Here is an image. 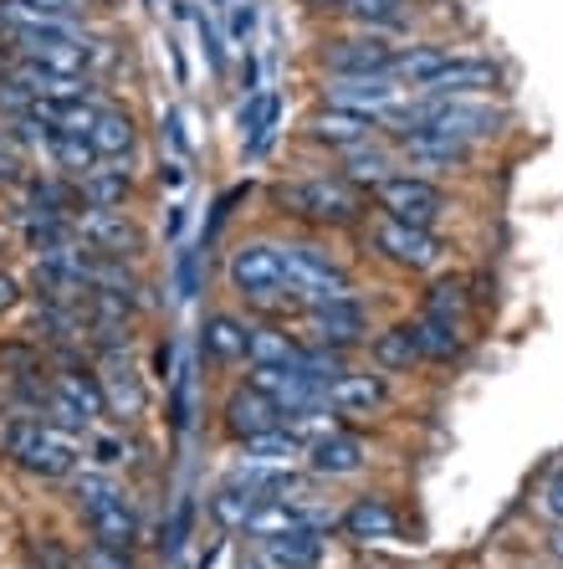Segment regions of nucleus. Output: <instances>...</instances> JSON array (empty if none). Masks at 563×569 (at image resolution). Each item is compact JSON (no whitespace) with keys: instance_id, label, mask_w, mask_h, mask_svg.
<instances>
[{"instance_id":"1","label":"nucleus","mask_w":563,"mask_h":569,"mask_svg":"<svg viewBox=\"0 0 563 569\" xmlns=\"http://www.w3.org/2000/svg\"><path fill=\"white\" fill-rule=\"evenodd\" d=\"M0 447H6V457H11L21 472L52 477L57 482V477H72L88 437L62 431V426L41 421V416H16V421H6V431H0Z\"/></svg>"},{"instance_id":"2","label":"nucleus","mask_w":563,"mask_h":569,"mask_svg":"<svg viewBox=\"0 0 563 569\" xmlns=\"http://www.w3.org/2000/svg\"><path fill=\"white\" fill-rule=\"evenodd\" d=\"M272 200L298 221L313 226H354L364 216V190L349 186L343 174H302L272 186Z\"/></svg>"},{"instance_id":"3","label":"nucleus","mask_w":563,"mask_h":569,"mask_svg":"<svg viewBox=\"0 0 563 569\" xmlns=\"http://www.w3.org/2000/svg\"><path fill=\"white\" fill-rule=\"evenodd\" d=\"M415 113H420L415 129L445 133L456 144H482V139H497L507 129V113L492 98H420Z\"/></svg>"},{"instance_id":"4","label":"nucleus","mask_w":563,"mask_h":569,"mask_svg":"<svg viewBox=\"0 0 563 569\" xmlns=\"http://www.w3.org/2000/svg\"><path fill=\"white\" fill-rule=\"evenodd\" d=\"M277 252H282V288H292L302 303H313V298H349L354 292L349 267L333 252L313 247V241H288Z\"/></svg>"},{"instance_id":"5","label":"nucleus","mask_w":563,"mask_h":569,"mask_svg":"<svg viewBox=\"0 0 563 569\" xmlns=\"http://www.w3.org/2000/svg\"><path fill=\"white\" fill-rule=\"evenodd\" d=\"M369 339V308L359 292L349 298H313L302 303V345L323 349H354Z\"/></svg>"},{"instance_id":"6","label":"nucleus","mask_w":563,"mask_h":569,"mask_svg":"<svg viewBox=\"0 0 563 569\" xmlns=\"http://www.w3.org/2000/svg\"><path fill=\"white\" fill-rule=\"evenodd\" d=\"M374 200H380V211L390 216V221H405V226H431L445 216V190L435 186V180H425V174H390L384 186H374Z\"/></svg>"},{"instance_id":"7","label":"nucleus","mask_w":563,"mask_h":569,"mask_svg":"<svg viewBox=\"0 0 563 569\" xmlns=\"http://www.w3.org/2000/svg\"><path fill=\"white\" fill-rule=\"evenodd\" d=\"M394 47L380 31H359V37H339L323 47V72L328 78H390Z\"/></svg>"},{"instance_id":"8","label":"nucleus","mask_w":563,"mask_h":569,"mask_svg":"<svg viewBox=\"0 0 563 569\" xmlns=\"http://www.w3.org/2000/svg\"><path fill=\"white\" fill-rule=\"evenodd\" d=\"M374 247L394 267H405V272H435L445 257V241L435 237L431 226H405V221H390V216L374 226Z\"/></svg>"},{"instance_id":"9","label":"nucleus","mask_w":563,"mask_h":569,"mask_svg":"<svg viewBox=\"0 0 563 569\" xmlns=\"http://www.w3.org/2000/svg\"><path fill=\"white\" fill-rule=\"evenodd\" d=\"M323 103L349 108V113H364V119L380 123L384 113L405 103V88L394 78H323Z\"/></svg>"},{"instance_id":"10","label":"nucleus","mask_w":563,"mask_h":569,"mask_svg":"<svg viewBox=\"0 0 563 569\" xmlns=\"http://www.w3.org/2000/svg\"><path fill=\"white\" fill-rule=\"evenodd\" d=\"M502 88V67L492 57H451L415 98H486Z\"/></svg>"},{"instance_id":"11","label":"nucleus","mask_w":563,"mask_h":569,"mask_svg":"<svg viewBox=\"0 0 563 569\" xmlns=\"http://www.w3.org/2000/svg\"><path fill=\"white\" fill-rule=\"evenodd\" d=\"M400 170H415V174H445V170H461L466 159H472V144H456V139H445V133H431V129H410L400 133Z\"/></svg>"},{"instance_id":"12","label":"nucleus","mask_w":563,"mask_h":569,"mask_svg":"<svg viewBox=\"0 0 563 569\" xmlns=\"http://www.w3.org/2000/svg\"><path fill=\"white\" fill-rule=\"evenodd\" d=\"M302 462H308V472H313L318 482H333V477L364 472L369 447H364V437H354V431H339V426H333V431H323V437L308 441Z\"/></svg>"},{"instance_id":"13","label":"nucleus","mask_w":563,"mask_h":569,"mask_svg":"<svg viewBox=\"0 0 563 569\" xmlns=\"http://www.w3.org/2000/svg\"><path fill=\"white\" fill-rule=\"evenodd\" d=\"M82 231V241L88 247H98V252L108 257H139L144 252V231L129 221L123 211H108V206H88V211L72 221Z\"/></svg>"},{"instance_id":"14","label":"nucleus","mask_w":563,"mask_h":569,"mask_svg":"<svg viewBox=\"0 0 563 569\" xmlns=\"http://www.w3.org/2000/svg\"><path fill=\"white\" fill-rule=\"evenodd\" d=\"M221 426H225V437L231 441H247V437H262V431L282 426V411H277L257 385H237L221 406Z\"/></svg>"},{"instance_id":"15","label":"nucleus","mask_w":563,"mask_h":569,"mask_svg":"<svg viewBox=\"0 0 563 569\" xmlns=\"http://www.w3.org/2000/svg\"><path fill=\"white\" fill-rule=\"evenodd\" d=\"M323 396L339 416H369V411H380V406H390V380H384L380 370L374 375L369 370H343L339 380L323 385Z\"/></svg>"},{"instance_id":"16","label":"nucleus","mask_w":563,"mask_h":569,"mask_svg":"<svg viewBox=\"0 0 563 569\" xmlns=\"http://www.w3.org/2000/svg\"><path fill=\"white\" fill-rule=\"evenodd\" d=\"M103 396H108V411H119L123 421H139V416L149 411V385H144V375L129 365V355H113L103 365Z\"/></svg>"},{"instance_id":"17","label":"nucleus","mask_w":563,"mask_h":569,"mask_svg":"<svg viewBox=\"0 0 563 569\" xmlns=\"http://www.w3.org/2000/svg\"><path fill=\"white\" fill-rule=\"evenodd\" d=\"M380 133V123L374 119H364V113H349V108H318L313 119H308V139L313 144H328V149H354V144H364V139H374Z\"/></svg>"},{"instance_id":"18","label":"nucleus","mask_w":563,"mask_h":569,"mask_svg":"<svg viewBox=\"0 0 563 569\" xmlns=\"http://www.w3.org/2000/svg\"><path fill=\"white\" fill-rule=\"evenodd\" d=\"M52 396L67 400L72 411L88 416V426L98 421V416H108V396H103V380L82 365V359H72V365H57L52 375Z\"/></svg>"},{"instance_id":"19","label":"nucleus","mask_w":563,"mask_h":569,"mask_svg":"<svg viewBox=\"0 0 563 569\" xmlns=\"http://www.w3.org/2000/svg\"><path fill=\"white\" fill-rule=\"evenodd\" d=\"M257 559L267 569H318L323 565V539H318L313 523L282 533V539H262L257 543Z\"/></svg>"},{"instance_id":"20","label":"nucleus","mask_w":563,"mask_h":569,"mask_svg":"<svg viewBox=\"0 0 563 569\" xmlns=\"http://www.w3.org/2000/svg\"><path fill=\"white\" fill-rule=\"evenodd\" d=\"M339 529L359 543H380V539H394V533H400V513H394L390 498L374 492V498H354V503L343 508Z\"/></svg>"},{"instance_id":"21","label":"nucleus","mask_w":563,"mask_h":569,"mask_svg":"<svg viewBox=\"0 0 563 569\" xmlns=\"http://www.w3.org/2000/svg\"><path fill=\"white\" fill-rule=\"evenodd\" d=\"M390 174H400V154L384 144L380 133L364 139V144H354V149H343V180H349V186L374 190V186H384Z\"/></svg>"},{"instance_id":"22","label":"nucleus","mask_w":563,"mask_h":569,"mask_svg":"<svg viewBox=\"0 0 563 569\" xmlns=\"http://www.w3.org/2000/svg\"><path fill=\"white\" fill-rule=\"evenodd\" d=\"M247 345H251V323L237 313H205L200 323V349L215 365H247Z\"/></svg>"},{"instance_id":"23","label":"nucleus","mask_w":563,"mask_h":569,"mask_svg":"<svg viewBox=\"0 0 563 569\" xmlns=\"http://www.w3.org/2000/svg\"><path fill=\"white\" fill-rule=\"evenodd\" d=\"M88 139H92V149H98V159H129L133 149H139V119L119 103H103Z\"/></svg>"},{"instance_id":"24","label":"nucleus","mask_w":563,"mask_h":569,"mask_svg":"<svg viewBox=\"0 0 563 569\" xmlns=\"http://www.w3.org/2000/svg\"><path fill=\"white\" fill-rule=\"evenodd\" d=\"M302 451H308V441H302L292 426H272V431H262V437L241 441V462H251V467H298Z\"/></svg>"},{"instance_id":"25","label":"nucleus","mask_w":563,"mask_h":569,"mask_svg":"<svg viewBox=\"0 0 563 569\" xmlns=\"http://www.w3.org/2000/svg\"><path fill=\"white\" fill-rule=\"evenodd\" d=\"M369 355H374V370H380V375H405V370H415V365H420L415 329H410V323H394V329L374 333Z\"/></svg>"},{"instance_id":"26","label":"nucleus","mask_w":563,"mask_h":569,"mask_svg":"<svg viewBox=\"0 0 563 569\" xmlns=\"http://www.w3.org/2000/svg\"><path fill=\"white\" fill-rule=\"evenodd\" d=\"M302 523H313V529H318V518L308 513V508H298V503H257L241 533L262 543V539H282V533L302 529Z\"/></svg>"},{"instance_id":"27","label":"nucleus","mask_w":563,"mask_h":569,"mask_svg":"<svg viewBox=\"0 0 563 569\" xmlns=\"http://www.w3.org/2000/svg\"><path fill=\"white\" fill-rule=\"evenodd\" d=\"M302 339L277 323H251V345H247V365H298Z\"/></svg>"},{"instance_id":"28","label":"nucleus","mask_w":563,"mask_h":569,"mask_svg":"<svg viewBox=\"0 0 563 569\" xmlns=\"http://www.w3.org/2000/svg\"><path fill=\"white\" fill-rule=\"evenodd\" d=\"M415 345H420V359H435V365H451V359L461 355V323H451V318H431L420 313L415 323Z\"/></svg>"},{"instance_id":"29","label":"nucleus","mask_w":563,"mask_h":569,"mask_svg":"<svg viewBox=\"0 0 563 569\" xmlns=\"http://www.w3.org/2000/svg\"><path fill=\"white\" fill-rule=\"evenodd\" d=\"M445 62H451V52H441V47H410V52H394L390 78L400 82L405 93H420V88H425Z\"/></svg>"},{"instance_id":"30","label":"nucleus","mask_w":563,"mask_h":569,"mask_svg":"<svg viewBox=\"0 0 563 569\" xmlns=\"http://www.w3.org/2000/svg\"><path fill=\"white\" fill-rule=\"evenodd\" d=\"M82 206H108V211H123V200H129L133 180L129 170H108V164H98L92 174H82Z\"/></svg>"},{"instance_id":"31","label":"nucleus","mask_w":563,"mask_h":569,"mask_svg":"<svg viewBox=\"0 0 563 569\" xmlns=\"http://www.w3.org/2000/svg\"><path fill=\"white\" fill-rule=\"evenodd\" d=\"M47 149H52L57 164H62L67 174H78V180L103 164V159H98V149H92L88 133H52V139H47Z\"/></svg>"},{"instance_id":"32","label":"nucleus","mask_w":563,"mask_h":569,"mask_svg":"<svg viewBox=\"0 0 563 569\" xmlns=\"http://www.w3.org/2000/svg\"><path fill=\"white\" fill-rule=\"evenodd\" d=\"M405 11H410V0H349V6H343V16H349V21H359V27L364 31H390V27H400V21H405Z\"/></svg>"},{"instance_id":"33","label":"nucleus","mask_w":563,"mask_h":569,"mask_svg":"<svg viewBox=\"0 0 563 569\" xmlns=\"http://www.w3.org/2000/svg\"><path fill=\"white\" fill-rule=\"evenodd\" d=\"M210 518H215V523H221L225 533H241L247 529V518H251V508H257V498H251V492H241V488H215L210 492Z\"/></svg>"},{"instance_id":"34","label":"nucleus","mask_w":563,"mask_h":569,"mask_svg":"<svg viewBox=\"0 0 563 569\" xmlns=\"http://www.w3.org/2000/svg\"><path fill=\"white\" fill-rule=\"evenodd\" d=\"M420 313L451 318V323H461V313H466V288H461V282H431V292H425Z\"/></svg>"},{"instance_id":"35","label":"nucleus","mask_w":563,"mask_h":569,"mask_svg":"<svg viewBox=\"0 0 563 569\" xmlns=\"http://www.w3.org/2000/svg\"><path fill=\"white\" fill-rule=\"evenodd\" d=\"M0 375H41V349L31 339H11V345H0Z\"/></svg>"},{"instance_id":"36","label":"nucleus","mask_w":563,"mask_h":569,"mask_svg":"<svg viewBox=\"0 0 563 569\" xmlns=\"http://www.w3.org/2000/svg\"><path fill=\"white\" fill-rule=\"evenodd\" d=\"M31 569H82V559L72 549H62L57 539L31 543Z\"/></svg>"},{"instance_id":"37","label":"nucleus","mask_w":563,"mask_h":569,"mask_svg":"<svg viewBox=\"0 0 563 569\" xmlns=\"http://www.w3.org/2000/svg\"><path fill=\"white\" fill-rule=\"evenodd\" d=\"M82 569H139L129 549H108V543H88L82 549Z\"/></svg>"},{"instance_id":"38","label":"nucleus","mask_w":563,"mask_h":569,"mask_svg":"<svg viewBox=\"0 0 563 569\" xmlns=\"http://www.w3.org/2000/svg\"><path fill=\"white\" fill-rule=\"evenodd\" d=\"M31 6H37V11L47 16V21H72L82 0H31Z\"/></svg>"},{"instance_id":"39","label":"nucleus","mask_w":563,"mask_h":569,"mask_svg":"<svg viewBox=\"0 0 563 569\" xmlns=\"http://www.w3.org/2000/svg\"><path fill=\"white\" fill-rule=\"evenodd\" d=\"M88 451H92V462H98V467H113L123 457V441L119 437H98Z\"/></svg>"},{"instance_id":"40","label":"nucleus","mask_w":563,"mask_h":569,"mask_svg":"<svg viewBox=\"0 0 563 569\" xmlns=\"http://www.w3.org/2000/svg\"><path fill=\"white\" fill-rule=\"evenodd\" d=\"M16 308H21V282H16L11 272H0V318L16 313Z\"/></svg>"},{"instance_id":"41","label":"nucleus","mask_w":563,"mask_h":569,"mask_svg":"<svg viewBox=\"0 0 563 569\" xmlns=\"http://www.w3.org/2000/svg\"><path fill=\"white\" fill-rule=\"evenodd\" d=\"M543 508H549V513L563 523V467L549 477V488H543Z\"/></svg>"},{"instance_id":"42","label":"nucleus","mask_w":563,"mask_h":569,"mask_svg":"<svg viewBox=\"0 0 563 569\" xmlns=\"http://www.w3.org/2000/svg\"><path fill=\"white\" fill-rule=\"evenodd\" d=\"M200 41H205V52H210V67L221 72V67H225V52H221V37H215V27H210L205 16H200Z\"/></svg>"},{"instance_id":"43","label":"nucleus","mask_w":563,"mask_h":569,"mask_svg":"<svg viewBox=\"0 0 563 569\" xmlns=\"http://www.w3.org/2000/svg\"><path fill=\"white\" fill-rule=\"evenodd\" d=\"M251 27H257V6H251V0H241L237 16H231V31H237V41L251 37Z\"/></svg>"},{"instance_id":"44","label":"nucleus","mask_w":563,"mask_h":569,"mask_svg":"<svg viewBox=\"0 0 563 569\" xmlns=\"http://www.w3.org/2000/svg\"><path fill=\"white\" fill-rule=\"evenodd\" d=\"M549 555L563 565V523H559V529H553V539H549Z\"/></svg>"},{"instance_id":"45","label":"nucleus","mask_w":563,"mask_h":569,"mask_svg":"<svg viewBox=\"0 0 563 569\" xmlns=\"http://www.w3.org/2000/svg\"><path fill=\"white\" fill-rule=\"evenodd\" d=\"M308 6H313V11H343L349 0H308Z\"/></svg>"},{"instance_id":"46","label":"nucleus","mask_w":563,"mask_h":569,"mask_svg":"<svg viewBox=\"0 0 563 569\" xmlns=\"http://www.w3.org/2000/svg\"><path fill=\"white\" fill-rule=\"evenodd\" d=\"M237 569H267V565H262L257 555H241V559H237Z\"/></svg>"}]
</instances>
